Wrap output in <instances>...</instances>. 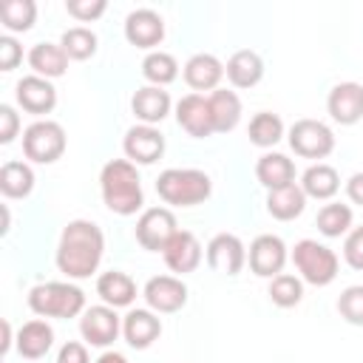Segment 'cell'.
<instances>
[{
	"mask_svg": "<svg viewBox=\"0 0 363 363\" xmlns=\"http://www.w3.org/2000/svg\"><path fill=\"white\" fill-rule=\"evenodd\" d=\"M102 255H105V235L94 221L74 218L62 227L57 244V267L62 275L74 281L91 278L99 269Z\"/></svg>",
	"mask_w": 363,
	"mask_h": 363,
	"instance_id": "1",
	"label": "cell"
},
{
	"mask_svg": "<svg viewBox=\"0 0 363 363\" xmlns=\"http://www.w3.org/2000/svg\"><path fill=\"white\" fill-rule=\"evenodd\" d=\"M99 190L102 201L116 216H136L145 204L142 179L133 162L128 159H111L99 170Z\"/></svg>",
	"mask_w": 363,
	"mask_h": 363,
	"instance_id": "2",
	"label": "cell"
},
{
	"mask_svg": "<svg viewBox=\"0 0 363 363\" xmlns=\"http://www.w3.org/2000/svg\"><path fill=\"white\" fill-rule=\"evenodd\" d=\"M156 193L170 207H196L210 199L213 182L196 167H167L156 179Z\"/></svg>",
	"mask_w": 363,
	"mask_h": 363,
	"instance_id": "3",
	"label": "cell"
},
{
	"mask_svg": "<svg viewBox=\"0 0 363 363\" xmlns=\"http://www.w3.org/2000/svg\"><path fill=\"white\" fill-rule=\"evenodd\" d=\"M28 306L40 318H79L85 312V292L68 281H45L28 289Z\"/></svg>",
	"mask_w": 363,
	"mask_h": 363,
	"instance_id": "4",
	"label": "cell"
},
{
	"mask_svg": "<svg viewBox=\"0 0 363 363\" xmlns=\"http://www.w3.org/2000/svg\"><path fill=\"white\" fill-rule=\"evenodd\" d=\"M292 264L301 272V281L312 286H329L337 278V255L326 244H318L315 238H303L292 247Z\"/></svg>",
	"mask_w": 363,
	"mask_h": 363,
	"instance_id": "5",
	"label": "cell"
},
{
	"mask_svg": "<svg viewBox=\"0 0 363 363\" xmlns=\"http://www.w3.org/2000/svg\"><path fill=\"white\" fill-rule=\"evenodd\" d=\"M65 130L54 119H37L23 130V153L37 164H54L65 153Z\"/></svg>",
	"mask_w": 363,
	"mask_h": 363,
	"instance_id": "6",
	"label": "cell"
},
{
	"mask_svg": "<svg viewBox=\"0 0 363 363\" xmlns=\"http://www.w3.org/2000/svg\"><path fill=\"white\" fill-rule=\"evenodd\" d=\"M289 147L301 159H326L335 150V133L320 119H298L289 128Z\"/></svg>",
	"mask_w": 363,
	"mask_h": 363,
	"instance_id": "7",
	"label": "cell"
},
{
	"mask_svg": "<svg viewBox=\"0 0 363 363\" xmlns=\"http://www.w3.org/2000/svg\"><path fill=\"white\" fill-rule=\"evenodd\" d=\"M179 233L176 227V216L167 207H147L142 210V216L136 218V241L142 244V250L147 252H164L167 241Z\"/></svg>",
	"mask_w": 363,
	"mask_h": 363,
	"instance_id": "8",
	"label": "cell"
},
{
	"mask_svg": "<svg viewBox=\"0 0 363 363\" xmlns=\"http://www.w3.org/2000/svg\"><path fill=\"white\" fill-rule=\"evenodd\" d=\"M122 332V320L116 315L113 306L108 303H99V306H88L82 315H79V335L85 343L96 346V349H105L111 346Z\"/></svg>",
	"mask_w": 363,
	"mask_h": 363,
	"instance_id": "9",
	"label": "cell"
},
{
	"mask_svg": "<svg viewBox=\"0 0 363 363\" xmlns=\"http://www.w3.org/2000/svg\"><path fill=\"white\" fill-rule=\"evenodd\" d=\"M286 244L281 235H272V233H264L258 238H252L250 244V252H247V261H250V269L258 275V278H275L284 272L286 267Z\"/></svg>",
	"mask_w": 363,
	"mask_h": 363,
	"instance_id": "10",
	"label": "cell"
},
{
	"mask_svg": "<svg viewBox=\"0 0 363 363\" xmlns=\"http://www.w3.org/2000/svg\"><path fill=\"white\" fill-rule=\"evenodd\" d=\"M145 303L147 309H153L156 315H170V312H179L184 303H187V286L182 278L176 275H153L145 289Z\"/></svg>",
	"mask_w": 363,
	"mask_h": 363,
	"instance_id": "11",
	"label": "cell"
},
{
	"mask_svg": "<svg viewBox=\"0 0 363 363\" xmlns=\"http://www.w3.org/2000/svg\"><path fill=\"white\" fill-rule=\"evenodd\" d=\"M247 264V247L233 233H218L207 244V267L221 275H238Z\"/></svg>",
	"mask_w": 363,
	"mask_h": 363,
	"instance_id": "12",
	"label": "cell"
},
{
	"mask_svg": "<svg viewBox=\"0 0 363 363\" xmlns=\"http://www.w3.org/2000/svg\"><path fill=\"white\" fill-rule=\"evenodd\" d=\"M122 150L133 164H153L164 153V136L153 125H133L122 139Z\"/></svg>",
	"mask_w": 363,
	"mask_h": 363,
	"instance_id": "13",
	"label": "cell"
},
{
	"mask_svg": "<svg viewBox=\"0 0 363 363\" xmlns=\"http://www.w3.org/2000/svg\"><path fill=\"white\" fill-rule=\"evenodd\" d=\"M125 40L136 48H145L150 54V48H156L164 40V20L159 11L153 9H136L125 17Z\"/></svg>",
	"mask_w": 363,
	"mask_h": 363,
	"instance_id": "14",
	"label": "cell"
},
{
	"mask_svg": "<svg viewBox=\"0 0 363 363\" xmlns=\"http://www.w3.org/2000/svg\"><path fill=\"white\" fill-rule=\"evenodd\" d=\"M14 96H17V105H20L26 113H34V116L51 113L54 105H57V88L51 85V79L37 77V74L23 77V79L14 85Z\"/></svg>",
	"mask_w": 363,
	"mask_h": 363,
	"instance_id": "15",
	"label": "cell"
},
{
	"mask_svg": "<svg viewBox=\"0 0 363 363\" xmlns=\"http://www.w3.org/2000/svg\"><path fill=\"white\" fill-rule=\"evenodd\" d=\"M326 111L337 125H357L363 119V85L337 82L326 96Z\"/></svg>",
	"mask_w": 363,
	"mask_h": 363,
	"instance_id": "16",
	"label": "cell"
},
{
	"mask_svg": "<svg viewBox=\"0 0 363 363\" xmlns=\"http://www.w3.org/2000/svg\"><path fill=\"white\" fill-rule=\"evenodd\" d=\"M176 122L193 136V139H204L213 136V113H210V102L204 94H184L176 102Z\"/></svg>",
	"mask_w": 363,
	"mask_h": 363,
	"instance_id": "17",
	"label": "cell"
},
{
	"mask_svg": "<svg viewBox=\"0 0 363 363\" xmlns=\"http://www.w3.org/2000/svg\"><path fill=\"white\" fill-rule=\"evenodd\" d=\"M184 82L193 88V94H201V91H216L224 79V62L216 57V54H207V51H199L193 54L187 62H184Z\"/></svg>",
	"mask_w": 363,
	"mask_h": 363,
	"instance_id": "18",
	"label": "cell"
},
{
	"mask_svg": "<svg viewBox=\"0 0 363 363\" xmlns=\"http://www.w3.org/2000/svg\"><path fill=\"white\" fill-rule=\"evenodd\" d=\"M162 258H164V264H167L170 272L187 275V272H193V269L201 264V244H199V238H196L190 230H179V233L167 241Z\"/></svg>",
	"mask_w": 363,
	"mask_h": 363,
	"instance_id": "19",
	"label": "cell"
},
{
	"mask_svg": "<svg viewBox=\"0 0 363 363\" xmlns=\"http://www.w3.org/2000/svg\"><path fill=\"white\" fill-rule=\"evenodd\" d=\"M122 335L130 349H147L162 335V320L153 309H130L122 318Z\"/></svg>",
	"mask_w": 363,
	"mask_h": 363,
	"instance_id": "20",
	"label": "cell"
},
{
	"mask_svg": "<svg viewBox=\"0 0 363 363\" xmlns=\"http://www.w3.org/2000/svg\"><path fill=\"white\" fill-rule=\"evenodd\" d=\"M170 94L164 88H156V85H142L136 88V94L130 96V108H133V116L142 122V125H159L167 113H170Z\"/></svg>",
	"mask_w": 363,
	"mask_h": 363,
	"instance_id": "21",
	"label": "cell"
},
{
	"mask_svg": "<svg viewBox=\"0 0 363 363\" xmlns=\"http://www.w3.org/2000/svg\"><path fill=\"white\" fill-rule=\"evenodd\" d=\"M224 74H227V79H230L233 88H255L264 79V60H261L258 51L241 48V51H235L227 60Z\"/></svg>",
	"mask_w": 363,
	"mask_h": 363,
	"instance_id": "22",
	"label": "cell"
},
{
	"mask_svg": "<svg viewBox=\"0 0 363 363\" xmlns=\"http://www.w3.org/2000/svg\"><path fill=\"white\" fill-rule=\"evenodd\" d=\"M17 352L26 357V360H40L48 354V349L54 346V329L43 320V318H34L28 323L20 326L17 332Z\"/></svg>",
	"mask_w": 363,
	"mask_h": 363,
	"instance_id": "23",
	"label": "cell"
},
{
	"mask_svg": "<svg viewBox=\"0 0 363 363\" xmlns=\"http://www.w3.org/2000/svg\"><path fill=\"white\" fill-rule=\"evenodd\" d=\"M255 179L267 187V190H278L286 184H295V162L284 153H264L255 162Z\"/></svg>",
	"mask_w": 363,
	"mask_h": 363,
	"instance_id": "24",
	"label": "cell"
},
{
	"mask_svg": "<svg viewBox=\"0 0 363 363\" xmlns=\"http://www.w3.org/2000/svg\"><path fill=\"white\" fill-rule=\"evenodd\" d=\"M96 295L102 298V303H108L113 309L130 306L136 301V281L128 272H119V269L102 272L96 278Z\"/></svg>",
	"mask_w": 363,
	"mask_h": 363,
	"instance_id": "25",
	"label": "cell"
},
{
	"mask_svg": "<svg viewBox=\"0 0 363 363\" xmlns=\"http://www.w3.org/2000/svg\"><path fill=\"white\" fill-rule=\"evenodd\" d=\"M28 68L37 77L57 79L68 71V54L62 51L60 43H34L28 51Z\"/></svg>",
	"mask_w": 363,
	"mask_h": 363,
	"instance_id": "26",
	"label": "cell"
},
{
	"mask_svg": "<svg viewBox=\"0 0 363 363\" xmlns=\"http://www.w3.org/2000/svg\"><path fill=\"white\" fill-rule=\"evenodd\" d=\"M301 190L306 193V199H318V201H329L337 190H340V176L332 164L318 162L309 164L301 176Z\"/></svg>",
	"mask_w": 363,
	"mask_h": 363,
	"instance_id": "27",
	"label": "cell"
},
{
	"mask_svg": "<svg viewBox=\"0 0 363 363\" xmlns=\"http://www.w3.org/2000/svg\"><path fill=\"white\" fill-rule=\"evenodd\" d=\"M210 113H213V130L216 133H230L238 122H241V99L235 91L227 88H216L210 96Z\"/></svg>",
	"mask_w": 363,
	"mask_h": 363,
	"instance_id": "28",
	"label": "cell"
},
{
	"mask_svg": "<svg viewBox=\"0 0 363 363\" xmlns=\"http://www.w3.org/2000/svg\"><path fill=\"white\" fill-rule=\"evenodd\" d=\"M306 207V193L301 190V184H286L278 190L267 193V213L278 221H292L303 213Z\"/></svg>",
	"mask_w": 363,
	"mask_h": 363,
	"instance_id": "29",
	"label": "cell"
},
{
	"mask_svg": "<svg viewBox=\"0 0 363 363\" xmlns=\"http://www.w3.org/2000/svg\"><path fill=\"white\" fill-rule=\"evenodd\" d=\"M34 190V170L26 162L9 159L0 167V193L6 199H26Z\"/></svg>",
	"mask_w": 363,
	"mask_h": 363,
	"instance_id": "30",
	"label": "cell"
},
{
	"mask_svg": "<svg viewBox=\"0 0 363 363\" xmlns=\"http://www.w3.org/2000/svg\"><path fill=\"white\" fill-rule=\"evenodd\" d=\"M247 136L255 147H275L281 139H284V122L278 113L272 111H261L250 119V128H247Z\"/></svg>",
	"mask_w": 363,
	"mask_h": 363,
	"instance_id": "31",
	"label": "cell"
},
{
	"mask_svg": "<svg viewBox=\"0 0 363 363\" xmlns=\"http://www.w3.org/2000/svg\"><path fill=\"white\" fill-rule=\"evenodd\" d=\"M318 230L326 235V238H340V235H346L349 230H352V221H354V216H352V207L349 204H340V201H329V204H323L320 210H318Z\"/></svg>",
	"mask_w": 363,
	"mask_h": 363,
	"instance_id": "32",
	"label": "cell"
},
{
	"mask_svg": "<svg viewBox=\"0 0 363 363\" xmlns=\"http://www.w3.org/2000/svg\"><path fill=\"white\" fill-rule=\"evenodd\" d=\"M142 77L156 85V88H164L170 85L176 77H179V62L173 54L167 51H150L145 60H142Z\"/></svg>",
	"mask_w": 363,
	"mask_h": 363,
	"instance_id": "33",
	"label": "cell"
},
{
	"mask_svg": "<svg viewBox=\"0 0 363 363\" xmlns=\"http://www.w3.org/2000/svg\"><path fill=\"white\" fill-rule=\"evenodd\" d=\"M267 295L275 306L281 309H292L301 303L303 298V281L298 275H289V272H281L275 278H269V286H267Z\"/></svg>",
	"mask_w": 363,
	"mask_h": 363,
	"instance_id": "34",
	"label": "cell"
},
{
	"mask_svg": "<svg viewBox=\"0 0 363 363\" xmlns=\"http://www.w3.org/2000/svg\"><path fill=\"white\" fill-rule=\"evenodd\" d=\"M96 43H99L96 34H94L91 28H85V26L65 28L62 37H60V45H62V51L68 54V60H79V62L96 54Z\"/></svg>",
	"mask_w": 363,
	"mask_h": 363,
	"instance_id": "35",
	"label": "cell"
},
{
	"mask_svg": "<svg viewBox=\"0 0 363 363\" xmlns=\"http://www.w3.org/2000/svg\"><path fill=\"white\" fill-rule=\"evenodd\" d=\"M0 20L14 34L28 31L37 20V3L34 0H6L3 9H0Z\"/></svg>",
	"mask_w": 363,
	"mask_h": 363,
	"instance_id": "36",
	"label": "cell"
},
{
	"mask_svg": "<svg viewBox=\"0 0 363 363\" xmlns=\"http://www.w3.org/2000/svg\"><path fill=\"white\" fill-rule=\"evenodd\" d=\"M337 312L346 323L352 326H363V284L346 286L337 298Z\"/></svg>",
	"mask_w": 363,
	"mask_h": 363,
	"instance_id": "37",
	"label": "cell"
},
{
	"mask_svg": "<svg viewBox=\"0 0 363 363\" xmlns=\"http://www.w3.org/2000/svg\"><path fill=\"white\" fill-rule=\"evenodd\" d=\"M105 9H108L105 0H65V11H68L74 20H79V23H94V20H99V17L105 14Z\"/></svg>",
	"mask_w": 363,
	"mask_h": 363,
	"instance_id": "38",
	"label": "cell"
},
{
	"mask_svg": "<svg viewBox=\"0 0 363 363\" xmlns=\"http://www.w3.org/2000/svg\"><path fill=\"white\" fill-rule=\"evenodd\" d=\"M343 258L352 269L363 272V227H352L343 241Z\"/></svg>",
	"mask_w": 363,
	"mask_h": 363,
	"instance_id": "39",
	"label": "cell"
},
{
	"mask_svg": "<svg viewBox=\"0 0 363 363\" xmlns=\"http://www.w3.org/2000/svg\"><path fill=\"white\" fill-rule=\"evenodd\" d=\"M23 60V45L14 37H0V71H14Z\"/></svg>",
	"mask_w": 363,
	"mask_h": 363,
	"instance_id": "40",
	"label": "cell"
},
{
	"mask_svg": "<svg viewBox=\"0 0 363 363\" xmlns=\"http://www.w3.org/2000/svg\"><path fill=\"white\" fill-rule=\"evenodd\" d=\"M20 130V116L11 105H0V145H11Z\"/></svg>",
	"mask_w": 363,
	"mask_h": 363,
	"instance_id": "41",
	"label": "cell"
},
{
	"mask_svg": "<svg viewBox=\"0 0 363 363\" xmlns=\"http://www.w3.org/2000/svg\"><path fill=\"white\" fill-rule=\"evenodd\" d=\"M57 363H91V357H88V349H85L82 343L68 340V343H62V349L57 352Z\"/></svg>",
	"mask_w": 363,
	"mask_h": 363,
	"instance_id": "42",
	"label": "cell"
},
{
	"mask_svg": "<svg viewBox=\"0 0 363 363\" xmlns=\"http://www.w3.org/2000/svg\"><path fill=\"white\" fill-rule=\"evenodd\" d=\"M346 196H349L352 204L363 207V170H357V173L349 176V182H346Z\"/></svg>",
	"mask_w": 363,
	"mask_h": 363,
	"instance_id": "43",
	"label": "cell"
},
{
	"mask_svg": "<svg viewBox=\"0 0 363 363\" xmlns=\"http://www.w3.org/2000/svg\"><path fill=\"white\" fill-rule=\"evenodd\" d=\"M96 363H128V357L119 354V352H102V354L96 357Z\"/></svg>",
	"mask_w": 363,
	"mask_h": 363,
	"instance_id": "44",
	"label": "cell"
},
{
	"mask_svg": "<svg viewBox=\"0 0 363 363\" xmlns=\"http://www.w3.org/2000/svg\"><path fill=\"white\" fill-rule=\"evenodd\" d=\"M11 349V323L3 320V343H0V354H6Z\"/></svg>",
	"mask_w": 363,
	"mask_h": 363,
	"instance_id": "45",
	"label": "cell"
}]
</instances>
